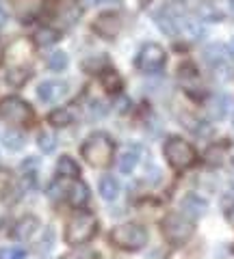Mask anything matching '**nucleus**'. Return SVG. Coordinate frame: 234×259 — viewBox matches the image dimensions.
<instances>
[{
	"instance_id": "nucleus-2",
	"label": "nucleus",
	"mask_w": 234,
	"mask_h": 259,
	"mask_svg": "<svg viewBox=\"0 0 234 259\" xmlns=\"http://www.w3.org/2000/svg\"><path fill=\"white\" fill-rule=\"evenodd\" d=\"M98 231V218L91 212H78L70 218V223L65 227V242L72 246L87 244Z\"/></svg>"
},
{
	"instance_id": "nucleus-5",
	"label": "nucleus",
	"mask_w": 234,
	"mask_h": 259,
	"mask_svg": "<svg viewBox=\"0 0 234 259\" xmlns=\"http://www.w3.org/2000/svg\"><path fill=\"white\" fill-rule=\"evenodd\" d=\"M0 117L13 125H28L30 121H33L35 112L24 100H20V97H15V95H9V97L0 100Z\"/></svg>"
},
{
	"instance_id": "nucleus-4",
	"label": "nucleus",
	"mask_w": 234,
	"mask_h": 259,
	"mask_svg": "<svg viewBox=\"0 0 234 259\" xmlns=\"http://www.w3.org/2000/svg\"><path fill=\"white\" fill-rule=\"evenodd\" d=\"M111 242L117 248H124V250H139L145 246V242H148V231H145V227L135 225V223L119 225L113 229Z\"/></svg>"
},
{
	"instance_id": "nucleus-33",
	"label": "nucleus",
	"mask_w": 234,
	"mask_h": 259,
	"mask_svg": "<svg viewBox=\"0 0 234 259\" xmlns=\"http://www.w3.org/2000/svg\"><path fill=\"white\" fill-rule=\"evenodd\" d=\"M7 259H24V250H22V248H11V250H7Z\"/></svg>"
},
{
	"instance_id": "nucleus-30",
	"label": "nucleus",
	"mask_w": 234,
	"mask_h": 259,
	"mask_svg": "<svg viewBox=\"0 0 234 259\" xmlns=\"http://www.w3.org/2000/svg\"><path fill=\"white\" fill-rule=\"evenodd\" d=\"M48 197L50 199H61V197H68V184H65V180H56V182H52L50 186H48Z\"/></svg>"
},
{
	"instance_id": "nucleus-8",
	"label": "nucleus",
	"mask_w": 234,
	"mask_h": 259,
	"mask_svg": "<svg viewBox=\"0 0 234 259\" xmlns=\"http://www.w3.org/2000/svg\"><path fill=\"white\" fill-rule=\"evenodd\" d=\"M182 11L176 9L174 5H165L163 9H158L154 13V22L156 26L165 32L167 37H176L180 32V24H182Z\"/></svg>"
},
{
	"instance_id": "nucleus-26",
	"label": "nucleus",
	"mask_w": 234,
	"mask_h": 259,
	"mask_svg": "<svg viewBox=\"0 0 234 259\" xmlns=\"http://www.w3.org/2000/svg\"><path fill=\"white\" fill-rule=\"evenodd\" d=\"M48 121H50L52 125H56V127L70 125L72 121H74V112H72L70 108H59V110L50 112V117H48Z\"/></svg>"
},
{
	"instance_id": "nucleus-11",
	"label": "nucleus",
	"mask_w": 234,
	"mask_h": 259,
	"mask_svg": "<svg viewBox=\"0 0 234 259\" xmlns=\"http://www.w3.org/2000/svg\"><path fill=\"white\" fill-rule=\"evenodd\" d=\"M180 209L187 218H191V221H197V218H202L206 214L208 209V203L202 197H197V194H187L182 201H180Z\"/></svg>"
},
{
	"instance_id": "nucleus-9",
	"label": "nucleus",
	"mask_w": 234,
	"mask_h": 259,
	"mask_svg": "<svg viewBox=\"0 0 234 259\" xmlns=\"http://www.w3.org/2000/svg\"><path fill=\"white\" fill-rule=\"evenodd\" d=\"M68 95V84L63 80H44L37 87V97L44 104H56Z\"/></svg>"
},
{
	"instance_id": "nucleus-12",
	"label": "nucleus",
	"mask_w": 234,
	"mask_h": 259,
	"mask_svg": "<svg viewBox=\"0 0 234 259\" xmlns=\"http://www.w3.org/2000/svg\"><path fill=\"white\" fill-rule=\"evenodd\" d=\"M230 106H232V100H230V95H225V93H217L211 97V102H208V117H211L213 121H221L228 117V112H230Z\"/></svg>"
},
{
	"instance_id": "nucleus-25",
	"label": "nucleus",
	"mask_w": 234,
	"mask_h": 259,
	"mask_svg": "<svg viewBox=\"0 0 234 259\" xmlns=\"http://www.w3.org/2000/svg\"><path fill=\"white\" fill-rule=\"evenodd\" d=\"M56 41H59V32H56L54 28L44 26V28H39V30L35 32V44H37L39 48H48V46H52V44H56Z\"/></svg>"
},
{
	"instance_id": "nucleus-32",
	"label": "nucleus",
	"mask_w": 234,
	"mask_h": 259,
	"mask_svg": "<svg viewBox=\"0 0 234 259\" xmlns=\"http://www.w3.org/2000/svg\"><path fill=\"white\" fill-rule=\"evenodd\" d=\"M107 112H109V106L104 102H93L91 106H89V119H102V117H107Z\"/></svg>"
},
{
	"instance_id": "nucleus-29",
	"label": "nucleus",
	"mask_w": 234,
	"mask_h": 259,
	"mask_svg": "<svg viewBox=\"0 0 234 259\" xmlns=\"http://www.w3.org/2000/svg\"><path fill=\"white\" fill-rule=\"evenodd\" d=\"M37 145H39V149H42L44 153H52L56 149V136L52 132H42L37 136Z\"/></svg>"
},
{
	"instance_id": "nucleus-6",
	"label": "nucleus",
	"mask_w": 234,
	"mask_h": 259,
	"mask_svg": "<svg viewBox=\"0 0 234 259\" xmlns=\"http://www.w3.org/2000/svg\"><path fill=\"white\" fill-rule=\"evenodd\" d=\"M193 231H195L193 221L184 214H169L163 221V236L172 244H184L193 236Z\"/></svg>"
},
{
	"instance_id": "nucleus-21",
	"label": "nucleus",
	"mask_w": 234,
	"mask_h": 259,
	"mask_svg": "<svg viewBox=\"0 0 234 259\" xmlns=\"http://www.w3.org/2000/svg\"><path fill=\"white\" fill-rule=\"evenodd\" d=\"M3 145L9 151H20L26 145V139H24V134L18 132V130H7L3 134Z\"/></svg>"
},
{
	"instance_id": "nucleus-35",
	"label": "nucleus",
	"mask_w": 234,
	"mask_h": 259,
	"mask_svg": "<svg viewBox=\"0 0 234 259\" xmlns=\"http://www.w3.org/2000/svg\"><path fill=\"white\" fill-rule=\"evenodd\" d=\"M119 0H89V5L98 7V5H117Z\"/></svg>"
},
{
	"instance_id": "nucleus-28",
	"label": "nucleus",
	"mask_w": 234,
	"mask_h": 259,
	"mask_svg": "<svg viewBox=\"0 0 234 259\" xmlns=\"http://www.w3.org/2000/svg\"><path fill=\"white\" fill-rule=\"evenodd\" d=\"M48 67H50L52 71H63L68 67V54L61 52V50L48 54Z\"/></svg>"
},
{
	"instance_id": "nucleus-22",
	"label": "nucleus",
	"mask_w": 234,
	"mask_h": 259,
	"mask_svg": "<svg viewBox=\"0 0 234 259\" xmlns=\"http://www.w3.org/2000/svg\"><path fill=\"white\" fill-rule=\"evenodd\" d=\"M100 82L109 93H119V89H122V78H119V74L117 71H113V69H104L102 71Z\"/></svg>"
},
{
	"instance_id": "nucleus-36",
	"label": "nucleus",
	"mask_w": 234,
	"mask_h": 259,
	"mask_svg": "<svg viewBox=\"0 0 234 259\" xmlns=\"http://www.w3.org/2000/svg\"><path fill=\"white\" fill-rule=\"evenodd\" d=\"M119 110H122V112H126V110H128V100H126V97H124L122 102H119Z\"/></svg>"
},
{
	"instance_id": "nucleus-13",
	"label": "nucleus",
	"mask_w": 234,
	"mask_h": 259,
	"mask_svg": "<svg viewBox=\"0 0 234 259\" xmlns=\"http://www.w3.org/2000/svg\"><path fill=\"white\" fill-rule=\"evenodd\" d=\"M204 61L206 65H211L213 69L221 67V65H228L230 63V54H228V48H225L223 44H211L204 48Z\"/></svg>"
},
{
	"instance_id": "nucleus-23",
	"label": "nucleus",
	"mask_w": 234,
	"mask_h": 259,
	"mask_svg": "<svg viewBox=\"0 0 234 259\" xmlns=\"http://www.w3.org/2000/svg\"><path fill=\"white\" fill-rule=\"evenodd\" d=\"M56 171H59L61 177H70V180H76L78 173H80V168L74 160H72L70 156H63L59 162H56Z\"/></svg>"
},
{
	"instance_id": "nucleus-17",
	"label": "nucleus",
	"mask_w": 234,
	"mask_h": 259,
	"mask_svg": "<svg viewBox=\"0 0 234 259\" xmlns=\"http://www.w3.org/2000/svg\"><path fill=\"white\" fill-rule=\"evenodd\" d=\"M137 162H139V147H128L119 153L117 158V171L119 173H132Z\"/></svg>"
},
{
	"instance_id": "nucleus-15",
	"label": "nucleus",
	"mask_w": 234,
	"mask_h": 259,
	"mask_svg": "<svg viewBox=\"0 0 234 259\" xmlns=\"http://www.w3.org/2000/svg\"><path fill=\"white\" fill-rule=\"evenodd\" d=\"M37 227H39V221H37L35 216H24L13 227V238L15 240H22V242L24 240H30V236L37 231Z\"/></svg>"
},
{
	"instance_id": "nucleus-27",
	"label": "nucleus",
	"mask_w": 234,
	"mask_h": 259,
	"mask_svg": "<svg viewBox=\"0 0 234 259\" xmlns=\"http://www.w3.org/2000/svg\"><path fill=\"white\" fill-rule=\"evenodd\" d=\"M223 156H225V147H221V145H213V147L206 149V164L208 166H219L223 162Z\"/></svg>"
},
{
	"instance_id": "nucleus-19",
	"label": "nucleus",
	"mask_w": 234,
	"mask_h": 259,
	"mask_svg": "<svg viewBox=\"0 0 234 259\" xmlns=\"http://www.w3.org/2000/svg\"><path fill=\"white\" fill-rule=\"evenodd\" d=\"M180 32H184V35H187L189 39H193V41H199V39L206 37L204 26L199 24V20H193V18H182Z\"/></svg>"
},
{
	"instance_id": "nucleus-16",
	"label": "nucleus",
	"mask_w": 234,
	"mask_h": 259,
	"mask_svg": "<svg viewBox=\"0 0 234 259\" xmlns=\"http://www.w3.org/2000/svg\"><path fill=\"white\" fill-rule=\"evenodd\" d=\"M80 18V5L76 0H63L59 7V20L65 24V26H74Z\"/></svg>"
},
{
	"instance_id": "nucleus-3",
	"label": "nucleus",
	"mask_w": 234,
	"mask_h": 259,
	"mask_svg": "<svg viewBox=\"0 0 234 259\" xmlns=\"http://www.w3.org/2000/svg\"><path fill=\"white\" fill-rule=\"evenodd\" d=\"M163 153L169 162V166L176 168V171H187L189 166H193V162H195V149L187 141L178 139V136H172L165 143Z\"/></svg>"
},
{
	"instance_id": "nucleus-20",
	"label": "nucleus",
	"mask_w": 234,
	"mask_h": 259,
	"mask_svg": "<svg viewBox=\"0 0 234 259\" xmlns=\"http://www.w3.org/2000/svg\"><path fill=\"white\" fill-rule=\"evenodd\" d=\"M98 190L104 201H113V199H117V194H119V184L113 175H104L98 182Z\"/></svg>"
},
{
	"instance_id": "nucleus-31",
	"label": "nucleus",
	"mask_w": 234,
	"mask_h": 259,
	"mask_svg": "<svg viewBox=\"0 0 234 259\" xmlns=\"http://www.w3.org/2000/svg\"><path fill=\"white\" fill-rule=\"evenodd\" d=\"M52 244H54V229L52 227H48V229H44V236H42V240H39V246H37V253H48V250L52 248Z\"/></svg>"
},
{
	"instance_id": "nucleus-14",
	"label": "nucleus",
	"mask_w": 234,
	"mask_h": 259,
	"mask_svg": "<svg viewBox=\"0 0 234 259\" xmlns=\"http://www.w3.org/2000/svg\"><path fill=\"white\" fill-rule=\"evenodd\" d=\"M68 201H70L72 207H83V205H87V203H89V188H87L83 182L72 180L68 184Z\"/></svg>"
},
{
	"instance_id": "nucleus-24",
	"label": "nucleus",
	"mask_w": 234,
	"mask_h": 259,
	"mask_svg": "<svg viewBox=\"0 0 234 259\" xmlns=\"http://www.w3.org/2000/svg\"><path fill=\"white\" fill-rule=\"evenodd\" d=\"M28 78H30V69L28 67H11L9 71H7V82H9L13 89L22 87Z\"/></svg>"
},
{
	"instance_id": "nucleus-37",
	"label": "nucleus",
	"mask_w": 234,
	"mask_h": 259,
	"mask_svg": "<svg viewBox=\"0 0 234 259\" xmlns=\"http://www.w3.org/2000/svg\"><path fill=\"white\" fill-rule=\"evenodd\" d=\"M230 9H232V13H234V0H230Z\"/></svg>"
},
{
	"instance_id": "nucleus-38",
	"label": "nucleus",
	"mask_w": 234,
	"mask_h": 259,
	"mask_svg": "<svg viewBox=\"0 0 234 259\" xmlns=\"http://www.w3.org/2000/svg\"><path fill=\"white\" fill-rule=\"evenodd\" d=\"M230 48H232V52H234V37H232V41H230Z\"/></svg>"
},
{
	"instance_id": "nucleus-1",
	"label": "nucleus",
	"mask_w": 234,
	"mask_h": 259,
	"mask_svg": "<svg viewBox=\"0 0 234 259\" xmlns=\"http://www.w3.org/2000/svg\"><path fill=\"white\" fill-rule=\"evenodd\" d=\"M80 153L87 160V164H91L95 168H107L113 162V153H115V145L107 134H91L89 139L83 143Z\"/></svg>"
},
{
	"instance_id": "nucleus-10",
	"label": "nucleus",
	"mask_w": 234,
	"mask_h": 259,
	"mask_svg": "<svg viewBox=\"0 0 234 259\" xmlns=\"http://www.w3.org/2000/svg\"><path fill=\"white\" fill-rule=\"evenodd\" d=\"M93 30L104 39H113L119 32V15L117 13H102L93 22Z\"/></svg>"
},
{
	"instance_id": "nucleus-34",
	"label": "nucleus",
	"mask_w": 234,
	"mask_h": 259,
	"mask_svg": "<svg viewBox=\"0 0 234 259\" xmlns=\"http://www.w3.org/2000/svg\"><path fill=\"white\" fill-rule=\"evenodd\" d=\"M7 20H9V13H7V9H5L3 5H0V28H3L5 24H7Z\"/></svg>"
},
{
	"instance_id": "nucleus-7",
	"label": "nucleus",
	"mask_w": 234,
	"mask_h": 259,
	"mask_svg": "<svg viewBox=\"0 0 234 259\" xmlns=\"http://www.w3.org/2000/svg\"><path fill=\"white\" fill-rule=\"evenodd\" d=\"M165 61H167V54L158 44H145L139 50V54H137L135 65L143 74H158L163 69Z\"/></svg>"
},
{
	"instance_id": "nucleus-18",
	"label": "nucleus",
	"mask_w": 234,
	"mask_h": 259,
	"mask_svg": "<svg viewBox=\"0 0 234 259\" xmlns=\"http://www.w3.org/2000/svg\"><path fill=\"white\" fill-rule=\"evenodd\" d=\"M197 18L204 20V22H221L223 20V11L217 9V7L213 3H208V0H202V3L197 5Z\"/></svg>"
}]
</instances>
